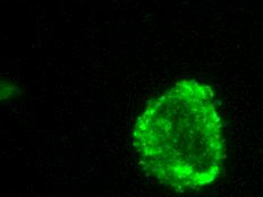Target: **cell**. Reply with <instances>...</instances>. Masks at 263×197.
Masks as SVG:
<instances>
[{
	"instance_id": "1",
	"label": "cell",
	"mask_w": 263,
	"mask_h": 197,
	"mask_svg": "<svg viewBox=\"0 0 263 197\" xmlns=\"http://www.w3.org/2000/svg\"><path fill=\"white\" fill-rule=\"evenodd\" d=\"M132 143L143 170L164 187L185 193L215 183L226 141L211 86L182 80L153 98L136 119Z\"/></svg>"
}]
</instances>
